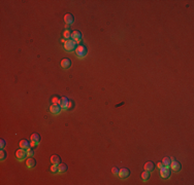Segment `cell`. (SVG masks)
Segmentation results:
<instances>
[{
  "label": "cell",
  "mask_w": 194,
  "mask_h": 185,
  "mask_svg": "<svg viewBox=\"0 0 194 185\" xmlns=\"http://www.w3.org/2000/svg\"><path fill=\"white\" fill-rule=\"evenodd\" d=\"M35 145H36V144H35L34 142H32V141H31V143H30V146H31V147H34Z\"/></svg>",
  "instance_id": "cell-29"
},
{
  "label": "cell",
  "mask_w": 194,
  "mask_h": 185,
  "mask_svg": "<svg viewBox=\"0 0 194 185\" xmlns=\"http://www.w3.org/2000/svg\"><path fill=\"white\" fill-rule=\"evenodd\" d=\"M160 175H161V177L164 178V179L168 178V177L170 176V170H169V168H167V167L161 168V169H160Z\"/></svg>",
  "instance_id": "cell-4"
},
{
  "label": "cell",
  "mask_w": 194,
  "mask_h": 185,
  "mask_svg": "<svg viewBox=\"0 0 194 185\" xmlns=\"http://www.w3.org/2000/svg\"><path fill=\"white\" fill-rule=\"evenodd\" d=\"M157 167H158L159 169H161V168H163V164H162V163H158V164H157Z\"/></svg>",
  "instance_id": "cell-28"
},
{
  "label": "cell",
  "mask_w": 194,
  "mask_h": 185,
  "mask_svg": "<svg viewBox=\"0 0 194 185\" xmlns=\"http://www.w3.org/2000/svg\"><path fill=\"white\" fill-rule=\"evenodd\" d=\"M31 141L34 142L35 144H38L40 142V136H39V134H37V133L32 134L31 135Z\"/></svg>",
  "instance_id": "cell-14"
},
{
  "label": "cell",
  "mask_w": 194,
  "mask_h": 185,
  "mask_svg": "<svg viewBox=\"0 0 194 185\" xmlns=\"http://www.w3.org/2000/svg\"><path fill=\"white\" fill-rule=\"evenodd\" d=\"M52 102H53V104H60V103H61V99L58 98L57 96H56V97H53Z\"/></svg>",
  "instance_id": "cell-20"
},
{
  "label": "cell",
  "mask_w": 194,
  "mask_h": 185,
  "mask_svg": "<svg viewBox=\"0 0 194 185\" xmlns=\"http://www.w3.org/2000/svg\"><path fill=\"white\" fill-rule=\"evenodd\" d=\"M129 175H130V171H129L128 169H126V168H122L121 170H119L118 176H119L120 178H122V179H125V178H127Z\"/></svg>",
  "instance_id": "cell-6"
},
{
  "label": "cell",
  "mask_w": 194,
  "mask_h": 185,
  "mask_svg": "<svg viewBox=\"0 0 194 185\" xmlns=\"http://www.w3.org/2000/svg\"><path fill=\"white\" fill-rule=\"evenodd\" d=\"M142 178H143V180H144V181H147V180L150 178V172L145 171V172L142 174Z\"/></svg>",
  "instance_id": "cell-19"
},
{
  "label": "cell",
  "mask_w": 194,
  "mask_h": 185,
  "mask_svg": "<svg viewBox=\"0 0 194 185\" xmlns=\"http://www.w3.org/2000/svg\"><path fill=\"white\" fill-rule=\"evenodd\" d=\"M4 146H5V140L1 139V140H0V147H1V149H3Z\"/></svg>",
  "instance_id": "cell-25"
},
{
  "label": "cell",
  "mask_w": 194,
  "mask_h": 185,
  "mask_svg": "<svg viewBox=\"0 0 194 185\" xmlns=\"http://www.w3.org/2000/svg\"><path fill=\"white\" fill-rule=\"evenodd\" d=\"M71 37H72V40H74L76 43H78L82 40V33L79 31H73L71 33Z\"/></svg>",
  "instance_id": "cell-8"
},
{
  "label": "cell",
  "mask_w": 194,
  "mask_h": 185,
  "mask_svg": "<svg viewBox=\"0 0 194 185\" xmlns=\"http://www.w3.org/2000/svg\"><path fill=\"white\" fill-rule=\"evenodd\" d=\"M64 22L66 23V25H71V24H73V22H74V17H73V15H71V13H66V15L64 16Z\"/></svg>",
  "instance_id": "cell-9"
},
{
  "label": "cell",
  "mask_w": 194,
  "mask_h": 185,
  "mask_svg": "<svg viewBox=\"0 0 194 185\" xmlns=\"http://www.w3.org/2000/svg\"><path fill=\"white\" fill-rule=\"evenodd\" d=\"M67 171V165L66 164H59L58 165V172H60V173H64V172H66Z\"/></svg>",
  "instance_id": "cell-17"
},
{
  "label": "cell",
  "mask_w": 194,
  "mask_h": 185,
  "mask_svg": "<svg viewBox=\"0 0 194 185\" xmlns=\"http://www.w3.org/2000/svg\"><path fill=\"white\" fill-rule=\"evenodd\" d=\"M72 106H73V103H72V101H69V103H68V106H67V109H70Z\"/></svg>",
  "instance_id": "cell-27"
},
{
  "label": "cell",
  "mask_w": 194,
  "mask_h": 185,
  "mask_svg": "<svg viewBox=\"0 0 194 185\" xmlns=\"http://www.w3.org/2000/svg\"><path fill=\"white\" fill-rule=\"evenodd\" d=\"M68 103H69V100H68L66 97H63V98H61V103H60V105H61V107H62V108H64V109H67Z\"/></svg>",
  "instance_id": "cell-15"
},
{
  "label": "cell",
  "mask_w": 194,
  "mask_h": 185,
  "mask_svg": "<svg viewBox=\"0 0 194 185\" xmlns=\"http://www.w3.org/2000/svg\"><path fill=\"white\" fill-rule=\"evenodd\" d=\"M145 171H148V172H151V171H153L154 169H155V165L152 163V162H147L146 164H145Z\"/></svg>",
  "instance_id": "cell-13"
},
{
  "label": "cell",
  "mask_w": 194,
  "mask_h": 185,
  "mask_svg": "<svg viewBox=\"0 0 194 185\" xmlns=\"http://www.w3.org/2000/svg\"><path fill=\"white\" fill-rule=\"evenodd\" d=\"M63 35H64V38H66V39L68 40V39L71 37V32H70L69 30H66V31L64 32V34H63Z\"/></svg>",
  "instance_id": "cell-22"
},
{
  "label": "cell",
  "mask_w": 194,
  "mask_h": 185,
  "mask_svg": "<svg viewBox=\"0 0 194 185\" xmlns=\"http://www.w3.org/2000/svg\"><path fill=\"white\" fill-rule=\"evenodd\" d=\"M70 65H71V61L68 58H65V59H63L61 61V67L64 68V69H68L70 67Z\"/></svg>",
  "instance_id": "cell-11"
},
{
  "label": "cell",
  "mask_w": 194,
  "mask_h": 185,
  "mask_svg": "<svg viewBox=\"0 0 194 185\" xmlns=\"http://www.w3.org/2000/svg\"><path fill=\"white\" fill-rule=\"evenodd\" d=\"M112 173H113L114 175H118V173H119V170H118L117 168H115V167H114V168L112 169Z\"/></svg>",
  "instance_id": "cell-26"
},
{
  "label": "cell",
  "mask_w": 194,
  "mask_h": 185,
  "mask_svg": "<svg viewBox=\"0 0 194 185\" xmlns=\"http://www.w3.org/2000/svg\"><path fill=\"white\" fill-rule=\"evenodd\" d=\"M170 161H172V163H170L172 169H173L175 172H179V171H181V169H182V165H181V163L177 162L174 157L170 158Z\"/></svg>",
  "instance_id": "cell-3"
},
{
  "label": "cell",
  "mask_w": 194,
  "mask_h": 185,
  "mask_svg": "<svg viewBox=\"0 0 194 185\" xmlns=\"http://www.w3.org/2000/svg\"><path fill=\"white\" fill-rule=\"evenodd\" d=\"M74 51H75V55L77 56V57H79V58H84V57H86L87 56V47L85 46V45H83V44H78L77 46H76V48L74 49Z\"/></svg>",
  "instance_id": "cell-1"
},
{
  "label": "cell",
  "mask_w": 194,
  "mask_h": 185,
  "mask_svg": "<svg viewBox=\"0 0 194 185\" xmlns=\"http://www.w3.org/2000/svg\"><path fill=\"white\" fill-rule=\"evenodd\" d=\"M51 172L52 173H57L58 172V165H52V167H51Z\"/></svg>",
  "instance_id": "cell-21"
},
{
  "label": "cell",
  "mask_w": 194,
  "mask_h": 185,
  "mask_svg": "<svg viewBox=\"0 0 194 185\" xmlns=\"http://www.w3.org/2000/svg\"><path fill=\"white\" fill-rule=\"evenodd\" d=\"M76 42L74 41V40H72V39H68V40H66L65 41V43H64V48L66 49V50H68V51H71V50H74L75 48H76Z\"/></svg>",
  "instance_id": "cell-2"
},
{
  "label": "cell",
  "mask_w": 194,
  "mask_h": 185,
  "mask_svg": "<svg viewBox=\"0 0 194 185\" xmlns=\"http://www.w3.org/2000/svg\"><path fill=\"white\" fill-rule=\"evenodd\" d=\"M50 111L53 114H58L61 111V106L59 104H52V106L50 107Z\"/></svg>",
  "instance_id": "cell-7"
},
{
  "label": "cell",
  "mask_w": 194,
  "mask_h": 185,
  "mask_svg": "<svg viewBox=\"0 0 194 185\" xmlns=\"http://www.w3.org/2000/svg\"><path fill=\"white\" fill-rule=\"evenodd\" d=\"M26 152H27V155H28V156H32V155H33V153H34V152H33V150H32V149H30V148L27 149V151H26Z\"/></svg>",
  "instance_id": "cell-24"
},
{
  "label": "cell",
  "mask_w": 194,
  "mask_h": 185,
  "mask_svg": "<svg viewBox=\"0 0 194 185\" xmlns=\"http://www.w3.org/2000/svg\"><path fill=\"white\" fill-rule=\"evenodd\" d=\"M36 165V162L34 158H32V156H29V158H27V161H26V166L28 167V168H34Z\"/></svg>",
  "instance_id": "cell-10"
},
{
  "label": "cell",
  "mask_w": 194,
  "mask_h": 185,
  "mask_svg": "<svg viewBox=\"0 0 194 185\" xmlns=\"http://www.w3.org/2000/svg\"><path fill=\"white\" fill-rule=\"evenodd\" d=\"M16 155H17V158H18V160L22 161V160H24V158H26V156H27V152H26L25 149L20 148L19 150H17Z\"/></svg>",
  "instance_id": "cell-5"
},
{
  "label": "cell",
  "mask_w": 194,
  "mask_h": 185,
  "mask_svg": "<svg viewBox=\"0 0 194 185\" xmlns=\"http://www.w3.org/2000/svg\"><path fill=\"white\" fill-rule=\"evenodd\" d=\"M51 162H52V164H54V165H59L60 162H61V158H60L59 155L54 154V155H52V157H51Z\"/></svg>",
  "instance_id": "cell-12"
},
{
  "label": "cell",
  "mask_w": 194,
  "mask_h": 185,
  "mask_svg": "<svg viewBox=\"0 0 194 185\" xmlns=\"http://www.w3.org/2000/svg\"><path fill=\"white\" fill-rule=\"evenodd\" d=\"M30 146V142L27 141V140H22L20 141V147L23 148V149H28Z\"/></svg>",
  "instance_id": "cell-16"
},
{
  "label": "cell",
  "mask_w": 194,
  "mask_h": 185,
  "mask_svg": "<svg viewBox=\"0 0 194 185\" xmlns=\"http://www.w3.org/2000/svg\"><path fill=\"white\" fill-rule=\"evenodd\" d=\"M5 157H6V153H5V151L2 149L1 152H0V158H1V161H3Z\"/></svg>",
  "instance_id": "cell-23"
},
{
  "label": "cell",
  "mask_w": 194,
  "mask_h": 185,
  "mask_svg": "<svg viewBox=\"0 0 194 185\" xmlns=\"http://www.w3.org/2000/svg\"><path fill=\"white\" fill-rule=\"evenodd\" d=\"M170 163H172V161H170V158H169V157H164V158H163V161H162L163 166H164V167H167V168H169Z\"/></svg>",
  "instance_id": "cell-18"
}]
</instances>
